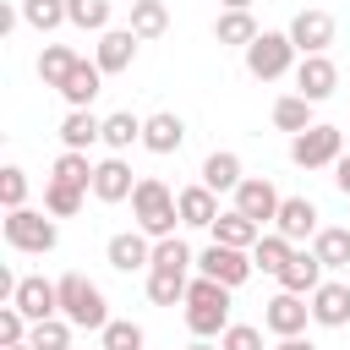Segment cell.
Instances as JSON below:
<instances>
[{"mask_svg":"<svg viewBox=\"0 0 350 350\" xmlns=\"http://www.w3.org/2000/svg\"><path fill=\"white\" fill-rule=\"evenodd\" d=\"M82 186H71V180H44V213H55V219H71V213H82Z\"/></svg>","mask_w":350,"mask_h":350,"instance_id":"obj_33","label":"cell"},{"mask_svg":"<svg viewBox=\"0 0 350 350\" xmlns=\"http://www.w3.org/2000/svg\"><path fill=\"white\" fill-rule=\"evenodd\" d=\"M16 22H22V5H5V0H0V38H5Z\"/></svg>","mask_w":350,"mask_h":350,"instance_id":"obj_43","label":"cell"},{"mask_svg":"<svg viewBox=\"0 0 350 350\" xmlns=\"http://www.w3.org/2000/svg\"><path fill=\"white\" fill-rule=\"evenodd\" d=\"M11 306H22L27 323H44V317L60 312V284H49L44 273H27V279L16 284V295H11Z\"/></svg>","mask_w":350,"mask_h":350,"instance_id":"obj_17","label":"cell"},{"mask_svg":"<svg viewBox=\"0 0 350 350\" xmlns=\"http://www.w3.org/2000/svg\"><path fill=\"white\" fill-rule=\"evenodd\" d=\"M273 230H279V235H290V241L301 246V241H312V235L323 230V213H317V202H312V197H284V202H279Z\"/></svg>","mask_w":350,"mask_h":350,"instance_id":"obj_16","label":"cell"},{"mask_svg":"<svg viewBox=\"0 0 350 350\" xmlns=\"http://www.w3.org/2000/svg\"><path fill=\"white\" fill-rule=\"evenodd\" d=\"M334 186L350 197V153H339V159H334Z\"/></svg>","mask_w":350,"mask_h":350,"instance_id":"obj_42","label":"cell"},{"mask_svg":"<svg viewBox=\"0 0 350 350\" xmlns=\"http://www.w3.org/2000/svg\"><path fill=\"white\" fill-rule=\"evenodd\" d=\"M131 219H137V230H148L153 241H164V235H175V224H180V202H175V191H170L159 175H137Z\"/></svg>","mask_w":350,"mask_h":350,"instance_id":"obj_2","label":"cell"},{"mask_svg":"<svg viewBox=\"0 0 350 350\" xmlns=\"http://www.w3.org/2000/svg\"><path fill=\"white\" fill-rule=\"evenodd\" d=\"M323 257L312 252V246H295V257L284 262V273H279V290H295V295H312L317 284H323Z\"/></svg>","mask_w":350,"mask_h":350,"instance_id":"obj_21","label":"cell"},{"mask_svg":"<svg viewBox=\"0 0 350 350\" xmlns=\"http://www.w3.org/2000/svg\"><path fill=\"white\" fill-rule=\"evenodd\" d=\"M345 153V131L339 126H306V131H295L290 137V164L295 170H334V159Z\"/></svg>","mask_w":350,"mask_h":350,"instance_id":"obj_6","label":"cell"},{"mask_svg":"<svg viewBox=\"0 0 350 350\" xmlns=\"http://www.w3.org/2000/svg\"><path fill=\"white\" fill-rule=\"evenodd\" d=\"M257 33H262V27H257V16H252V11H219V16H213V38H219V44L246 49Z\"/></svg>","mask_w":350,"mask_h":350,"instance_id":"obj_28","label":"cell"},{"mask_svg":"<svg viewBox=\"0 0 350 350\" xmlns=\"http://www.w3.org/2000/svg\"><path fill=\"white\" fill-rule=\"evenodd\" d=\"M334 88H339V66L328 55H301L295 60V93L301 98L323 104V98H334Z\"/></svg>","mask_w":350,"mask_h":350,"instance_id":"obj_11","label":"cell"},{"mask_svg":"<svg viewBox=\"0 0 350 350\" xmlns=\"http://www.w3.org/2000/svg\"><path fill=\"white\" fill-rule=\"evenodd\" d=\"M77 60H82V55H77L71 44H44V55H38V82H44V88H60Z\"/></svg>","mask_w":350,"mask_h":350,"instance_id":"obj_30","label":"cell"},{"mask_svg":"<svg viewBox=\"0 0 350 350\" xmlns=\"http://www.w3.org/2000/svg\"><path fill=\"white\" fill-rule=\"evenodd\" d=\"M312 109H317L312 98H301V93H284V98H273V126L295 137V131H306V126H317V120H312Z\"/></svg>","mask_w":350,"mask_h":350,"instance_id":"obj_31","label":"cell"},{"mask_svg":"<svg viewBox=\"0 0 350 350\" xmlns=\"http://www.w3.org/2000/svg\"><path fill=\"white\" fill-rule=\"evenodd\" d=\"M230 197H235L230 208H241V213L257 219V224H273V219H279V202H284V197L273 191V180H262V175H246Z\"/></svg>","mask_w":350,"mask_h":350,"instance_id":"obj_12","label":"cell"},{"mask_svg":"<svg viewBox=\"0 0 350 350\" xmlns=\"http://www.w3.org/2000/svg\"><path fill=\"white\" fill-rule=\"evenodd\" d=\"M142 120H148V115H131V109H115V115H104V148H109V153H126V148H137V142H142Z\"/></svg>","mask_w":350,"mask_h":350,"instance_id":"obj_27","label":"cell"},{"mask_svg":"<svg viewBox=\"0 0 350 350\" xmlns=\"http://www.w3.org/2000/svg\"><path fill=\"white\" fill-rule=\"evenodd\" d=\"M104 257H109L115 273H142V268H153V235L148 230H120V235H109Z\"/></svg>","mask_w":350,"mask_h":350,"instance_id":"obj_9","label":"cell"},{"mask_svg":"<svg viewBox=\"0 0 350 350\" xmlns=\"http://www.w3.org/2000/svg\"><path fill=\"white\" fill-rule=\"evenodd\" d=\"M55 284H60V317L77 323V328H88V334H104V323H109L104 290H98L88 273H60Z\"/></svg>","mask_w":350,"mask_h":350,"instance_id":"obj_3","label":"cell"},{"mask_svg":"<svg viewBox=\"0 0 350 350\" xmlns=\"http://www.w3.org/2000/svg\"><path fill=\"white\" fill-rule=\"evenodd\" d=\"M213 241H224V246H241V252H252L257 246V235H262V224L257 219H246L241 208H224L219 219H213V230H208Z\"/></svg>","mask_w":350,"mask_h":350,"instance_id":"obj_24","label":"cell"},{"mask_svg":"<svg viewBox=\"0 0 350 350\" xmlns=\"http://www.w3.org/2000/svg\"><path fill=\"white\" fill-rule=\"evenodd\" d=\"M71 328H77V323H66V317L55 312V317H44V323H33V334H27V345H33V350H71Z\"/></svg>","mask_w":350,"mask_h":350,"instance_id":"obj_37","label":"cell"},{"mask_svg":"<svg viewBox=\"0 0 350 350\" xmlns=\"http://www.w3.org/2000/svg\"><path fill=\"white\" fill-rule=\"evenodd\" d=\"M284 33H290V44H295L301 55H328V44H334V33H339V27H334V16H328V11H317V5H312V11H295Z\"/></svg>","mask_w":350,"mask_h":350,"instance_id":"obj_8","label":"cell"},{"mask_svg":"<svg viewBox=\"0 0 350 350\" xmlns=\"http://www.w3.org/2000/svg\"><path fill=\"white\" fill-rule=\"evenodd\" d=\"M0 202H5V213L11 208H27V170H16V164L0 170Z\"/></svg>","mask_w":350,"mask_h":350,"instance_id":"obj_40","label":"cell"},{"mask_svg":"<svg viewBox=\"0 0 350 350\" xmlns=\"http://www.w3.org/2000/svg\"><path fill=\"white\" fill-rule=\"evenodd\" d=\"M219 345H224V350H262V328H252V323H230V328L219 334Z\"/></svg>","mask_w":350,"mask_h":350,"instance_id":"obj_41","label":"cell"},{"mask_svg":"<svg viewBox=\"0 0 350 350\" xmlns=\"http://www.w3.org/2000/svg\"><path fill=\"white\" fill-rule=\"evenodd\" d=\"M290 257H295V241H290V235H279V230H262V235H257V246H252V262H257L262 273H273V279L284 273V262H290Z\"/></svg>","mask_w":350,"mask_h":350,"instance_id":"obj_25","label":"cell"},{"mask_svg":"<svg viewBox=\"0 0 350 350\" xmlns=\"http://www.w3.org/2000/svg\"><path fill=\"white\" fill-rule=\"evenodd\" d=\"M0 350H33V345H27V339H22V345H0Z\"/></svg>","mask_w":350,"mask_h":350,"instance_id":"obj_47","label":"cell"},{"mask_svg":"<svg viewBox=\"0 0 350 350\" xmlns=\"http://www.w3.org/2000/svg\"><path fill=\"white\" fill-rule=\"evenodd\" d=\"M66 11H71V27H82V33H104L109 16H115V0H66Z\"/></svg>","mask_w":350,"mask_h":350,"instance_id":"obj_35","label":"cell"},{"mask_svg":"<svg viewBox=\"0 0 350 350\" xmlns=\"http://www.w3.org/2000/svg\"><path fill=\"white\" fill-rule=\"evenodd\" d=\"M180 142H186V120L175 109H159V115L142 120V148L148 153H180Z\"/></svg>","mask_w":350,"mask_h":350,"instance_id":"obj_20","label":"cell"},{"mask_svg":"<svg viewBox=\"0 0 350 350\" xmlns=\"http://www.w3.org/2000/svg\"><path fill=\"white\" fill-rule=\"evenodd\" d=\"M273 350H317V345H312V339H306V334H284V339H279V345H273Z\"/></svg>","mask_w":350,"mask_h":350,"instance_id":"obj_44","label":"cell"},{"mask_svg":"<svg viewBox=\"0 0 350 350\" xmlns=\"http://www.w3.org/2000/svg\"><path fill=\"white\" fill-rule=\"evenodd\" d=\"M22 22L33 33H55L71 22V11H66V0H22Z\"/></svg>","mask_w":350,"mask_h":350,"instance_id":"obj_34","label":"cell"},{"mask_svg":"<svg viewBox=\"0 0 350 350\" xmlns=\"http://www.w3.org/2000/svg\"><path fill=\"white\" fill-rule=\"evenodd\" d=\"M186 328H191V339H219L230 328V284L197 273L186 290Z\"/></svg>","mask_w":350,"mask_h":350,"instance_id":"obj_1","label":"cell"},{"mask_svg":"<svg viewBox=\"0 0 350 350\" xmlns=\"http://www.w3.org/2000/svg\"><path fill=\"white\" fill-rule=\"evenodd\" d=\"M98 339H104V350H142L148 334H142V323H131V317H109Z\"/></svg>","mask_w":350,"mask_h":350,"instance_id":"obj_39","label":"cell"},{"mask_svg":"<svg viewBox=\"0 0 350 350\" xmlns=\"http://www.w3.org/2000/svg\"><path fill=\"white\" fill-rule=\"evenodd\" d=\"M137 33L131 27H104L98 33V44H93V60L104 66V77H120V71H131V60H137Z\"/></svg>","mask_w":350,"mask_h":350,"instance_id":"obj_14","label":"cell"},{"mask_svg":"<svg viewBox=\"0 0 350 350\" xmlns=\"http://www.w3.org/2000/svg\"><path fill=\"white\" fill-rule=\"evenodd\" d=\"M312 252L323 257V268H328V273L350 268V230H345V224H323V230L312 235Z\"/></svg>","mask_w":350,"mask_h":350,"instance_id":"obj_26","label":"cell"},{"mask_svg":"<svg viewBox=\"0 0 350 350\" xmlns=\"http://www.w3.org/2000/svg\"><path fill=\"white\" fill-rule=\"evenodd\" d=\"M170 27V5L164 0H131V33L148 44V38H164Z\"/></svg>","mask_w":350,"mask_h":350,"instance_id":"obj_29","label":"cell"},{"mask_svg":"<svg viewBox=\"0 0 350 350\" xmlns=\"http://www.w3.org/2000/svg\"><path fill=\"white\" fill-rule=\"evenodd\" d=\"M93 142H104V115H93V109H66V120H60V148L88 153Z\"/></svg>","mask_w":350,"mask_h":350,"instance_id":"obj_22","label":"cell"},{"mask_svg":"<svg viewBox=\"0 0 350 350\" xmlns=\"http://www.w3.org/2000/svg\"><path fill=\"white\" fill-rule=\"evenodd\" d=\"M208 191H235L246 175H241V153H230V148H213L208 159H202V175H197Z\"/></svg>","mask_w":350,"mask_h":350,"instance_id":"obj_23","label":"cell"},{"mask_svg":"<svg viewBox=\"0 0 350 350\" xmlns=\"http://www.w3.org/2000/svg\"><path fill=\"white\" fill-rule=\"evenodd\" d=\"M5 246H11V252H33V257L55 252V246H60V224H55V213L11 208V213H5Z\"/></svg>","mask_w":350,"mask_h":350,"instance_id":"obj_4","label":"cell"},{"mask_svg":"<svg viewBox=\"0 0 350 350\" xmlns=\"http://www.w3.org/2000/svg\"><path fill=\"white\" fill-rule=\"evenodd\" d=\"M49 175H55V180H71V186H82V191H93V159L77 153V148H60V159H55Z\"/></svg>","mask_w":350,"mask_h":350,"instance_id":"obj_36","label":"cell"},{"mask_svg":"<svg viewBox=\"0 0 350 350\" xmlns=\"http://www.w3.org/2000/svg\"><path fill=\"white\" fill-rule=\"evenodd\" d=\"M306 323H312V301L306 295H295V290H279L268 306H262V328L268 334H306Z\"/></svg>","mask_w":350,"mask_h":350,"instance_id":"obj_10","label":"cell"},{"mask_svg":"<svg viewBox=\"0 0 350 350\" xmlns=\"http://www.w3.org/2000/svg\"><path fill=\"white\" fill-rule=\"evenodd\" d=\"M175 202H180V224H186V230H213V219L224 213V208H219V191H208L202 180H197V186H180Z\"/></svg>","mask_w":350,"mask_h":350,"instance_id":"obj_19","label":"cell"},{"mask_svg":"<svg viewBox=\"0 0 350 350\" xmlns=\"http://www.w3.org/2000/svg\"><path fill=\"white\" fill-rule=\"evenodd\" d=\"M197 273H208V279H219V284H230V290H241L252 273H257V262H252V252H241V246H224V241H208L202 252H197Z\"/></svg>","mask_w":350,"mask_h":350,"instance_id":"obj_7","label":"cell"},{"mask_svg":"<svg viewBox=\"0 0 350 350\" xmlns=\"http://www.w3.org/2000/svg\"><path fill=\"white\" fill-rule=\"evenodd\" d=\"M186 290H191L186 273H175V268H148V301H153V306H175V301H186Z\"/></svg>","mask_w":350,"mask_h":350,"instance_id":"obj_32","label":"cell"},{"mask_svg":"<svg viewBox=\"0 0 350 350\" xmlns=\"http://www.w3.org/2000/svg\"><path fill=\"white\" fill-rule=\"evenodd\" d=\"M131 191H137V180H131V164L120 153H109V159L93 164V197L98 202H131Z\"/></svg>","mask_w":350,"mask_h":350,"instance_id":"obj_15","label":"cell"},{"mask_svg":"<svg viewBox=\"0 0 350 350\" xmlns=\"http://www.w3.org/2000/svg\"><path fill=\"white\" fill-rule=\"evenodd\" d=\"M224 11H252V0H219Z\"/></svg>","mask_w":350,"mask_h":350,"instance_id":"obj_45","label":"cell"},{"mask_svg":"<svg viewBox=\"0 0 350 350\" xmlns=\"http://www.w3.org/2000/svg\"><path fill=\"white\" fill-rule=\"evenodd\" d=\"M186 350H224V345H213V339H191Z\"/></svg>","mask_w":350,"mask_h":350,"instance_id":"obj_46","label":"cell"},{"mask_svg":"<svg viewBox=\"0 0 350 350\" xmlns=\"http://www.w3.org/2000/svg\"><path fill=\"white\" fill-rule=\"evenodd\" d=\"M98 93H104V66H98V60H77L71 77L60 82V98H66L71 109H93Z\"/></svg>","mask_w":350,"mask_h":350,"instance_id":"obj_18","label":"cell"},{"mask_svg":"<svg viewBox=\"0 0 350 350\" xmlns=\"http://www.w3.org/2000/svg\"><path fill=\"white\" fill-rule=\"evenodd\" d=\"M306 301H312V323L317 328H350V284L345 279H323Z\"/></svg>","mask_w":350,"mask_h":350,"instance_id":"obj_13","label":"cell"},{"mask_svg":"<svg viewBox=\"0 0 350 350\" xmlns=\"http://www.w3.org/2000/svg\"><path fill=\"white\" fill-rule=\"evenodd\" d=\"M197 262V252L180 241V235H164V241H153V268H175V273H186Z\"/></svg>","mask_w":350,"mask_h":350,"instance_id":"obj_38","label":"cell"},{"mask_svg":"<svg viewBox=\"0 0 350 350\" xmlns=\"http://www.w3.org/2000/svg\"><path fill=\"white\" fill-rule=\"evenodd\" d=\"M241 55H246V71H252L257 82H279V77L295 66V55H301V49L290 44V33H268V27H262Z\"/></svg>","mask_w":350,"mask_h":350,"instance_id":"obj_5","label":"cell"}]
</instances>
